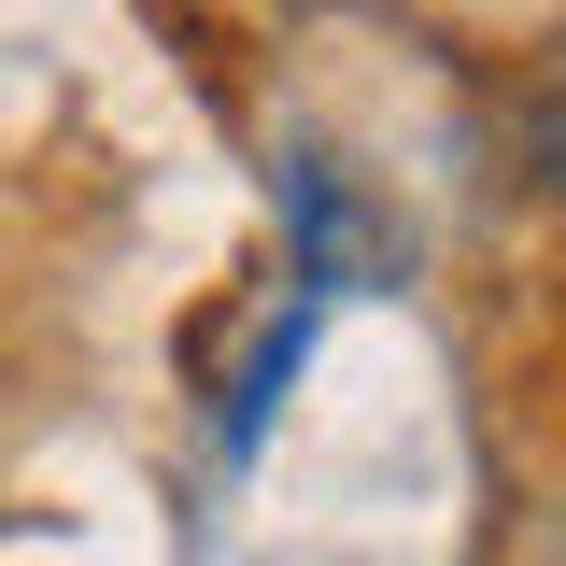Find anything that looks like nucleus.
<instances>
[{"label": "nucleus", "instance_id": "f257e3e1", "mask_svg": "<svg viewBox=\"0 0 566 566\" xmlns=\"http://www.w3.org/2000/svg\"><path fill=\"white\" fill-rule=\"evenodd\" d=\"M283 212H297V297H354V283H397V270H411V227L368 212L326 156L283 170Z\"/></svg>", "mask_w": 566, "mask_h": 566}, {"label": "nucleus", "instance_id": "f03ea898", "mask_svg": "<svg viewBox=\"0 0 566 566\" xmlns=\"http://www.w3.org/2000/svg\"><path fill=\"white\" fill-rule=\"evenodd\" d=\"M524 156H538V185L566 199V99H538V128H524Z\"/></svg>", "mask_w": 566, "mask_h": 566}]
</instances>
